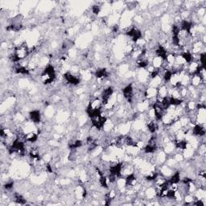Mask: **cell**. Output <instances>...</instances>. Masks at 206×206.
<instances>
[{"mask_svg":"<svg viewBox=\"0 0 206 206\" xmlns=\"http://www.w3.org/2000/svg\"><path fill=\"white\" fill-rule=\"evenodd\" d=\"M163 61H164V60H163L162 58L155 56L153 58L152 61H151V64H152L155 68H161L162 64H163Z\"/></svg>","mask_w":206,"mask_h":206,"instance_id":"6da1fadb","label":"cell"}]
</instances>
